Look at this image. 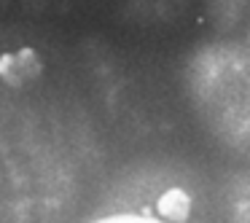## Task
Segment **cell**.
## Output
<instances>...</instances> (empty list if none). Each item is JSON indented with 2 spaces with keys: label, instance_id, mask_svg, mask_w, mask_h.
Masks as SVG:
<instances>
[{
  "label": "cell",
  "instance_id": "obj_1",
  "mask_svg": "<svg viewBox=\"0 0 250 223\" xmlns=\"http://www.w3.org/2000/svg\"><path fill=\"white\" fill-rule=\"evenodd\" d=\"M0 223H46L33 207L30 196L8 191V175L0 167Z\"/></svg>",
  "mask_w": 250,
  "mask_h": 223
},
{
  "label": "cell",
  "instance_id": "obj_2",
  "mask_svg": "<svg viewBox=\"0 0 250 223\" xmlns=\"http://www.w3.org/2000/svg\"><path fill=\"white\" fill-rule=\"evenodd\" d=\"M92 223H164L159 218H148V215H135V212H119V215H105L100 221Z\"/></svg>",
  "mask_w": 250,
  "mask_h": 223
}]
</instances>
